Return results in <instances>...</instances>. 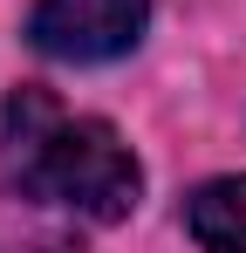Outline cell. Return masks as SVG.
I'll return each instance as SVG.
<instances>
[{
	"mask_svg": "<svg viewBox=\"0 0 246 253\" xmlns=\"http://www.w3.org/2000/svg\"><path fill=\"white\" fill-rule=\"evenodd\" d=\"M199 247H246V178H212L185 212Z\"/></svg>",
	"mask_w": 246,
	"mask_h": 253,
	"instance_id": "3957f363",
	"label": "cell"
},
{
	"mask_svg": "<svg viewBox=\"0 0 246 253\" xmlns=\"http://www.w3.org/2000/svg\"><path fill=\"white\" fill-rule=\"evenodd\" d=\"M151 0H35L28 42L48 62H117L144 42Z\"/></svg>",
	"mask_w": 246,
	"mask_h": 253,
	"instance_id": "7a4b0ae2",
	"label": "cell"
},
{
	"mask_svg": "<svg viewBox=\"0 0 246 253\" xmlns=\"http://www.w3.org/2000/svg\"><path fill=\"white\" fill-rule=\"evenodd\" d=\"M7 178L21 199L55 212H82L110 226L144 199V171L103 117H69L55 96L14 89L7 96Z\"/></svg>",
	"mask_w": 246,
	"mask_h": 253,
	"instance_id": "6da1fadb",
	"label": "cell"
}]
</instances>
